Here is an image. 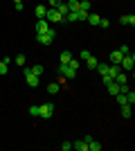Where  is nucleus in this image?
<instances>
[{
  "label": "nucleus",
  "mask_w": 135,
  "mask_h": 151,
  "mask_svg": "<svg viewBox=\"0 0 135 151\" xmlns=\"http://www.w3.org/2000/svg\"><path fill=\"white\" fill-rule=\"evenodd\" d=\"M23 75H25V81H27V86H32V88H39L41 77L32 75V72H29V68H23Z\"/></svg>",
  "instance_id": "obj_1"
},
{
  "label": "nucleus",
  "mask_w": 135,
  "mask_h": 151,
  "mask_svg": "<svg viewBox=\"0 0 135 151\" xmlns=\"http://www.w3.org/2000/svg\"><path fill=\"white\" fill-rule=\"evenodd\" d=\"M54 104H52V101H47V104H43V106H41V111H39V117H43V120H50L52 115H54Z\"/></svg>",
  "instance_id": "obj_2"
},
{
  "label": "nucleus",
  "mask_w": 135,
  "mask_h": 151,
  "mask_svg": "<svg viewBox=\"0 0 135 151\" xmlns=\"http://www.w3.org/2000/svg\"><path fill=\"white\" fill-rule=\"evenodd\" d=\"M119 68L122 70H133L135 68V57L133 54H124L122 61H119Z\"/></svg>",
  "instance_id": "obj_3"
},
{
  "label": "nucleus",
  "mask_w": 135,
  "mask_h": 151,
  "mask_svg": "<svg viewBox=\"0 0 135 151\" xmlns=\"http://www.w3.org/2000/svg\"><path fill=\"white\" fill-rule=\"evenodd\" d=\"M54 36H56V29H54V27H50V32H47V34H39V43H41V45H50L52 41H54Z\"/></svg>",
  "instance_id": "obj_4"
},
{
  "label": "nucleus",
  "mask_w": 135,
  "mask_h": 151,
  "mask_svg": "<svg viewBox=\"0 0 135 151\" xmlns=\"http://www.w3.org/2000/svg\"><path fill=\"white\" fill-rule=\"evenodd\" d=\"M59 72H61V77H65V79H72V77L77 75V70H72L68 63H59Z\"/></svg>",
  "instance_id": "obj_5"
},
{
  "label": "nucleus",
  "mask_w": 135,
  "mask_h": 151,
  "mask_svg": "<svg viewBox=\"0 0 135 151\" xmlns=\"http://www.w3.org/2000/svg\"><path fill=\"white\" fill-rule=\"evenodd\" d=\"M50 32V23L45 18H39V23H36V34H47Z\"/></svg>",
  "instance_id": "obj_6"
},
{
  "label": "nucleus",
  "mask_w": 135,
  "mask_h": 151,
  "mask_svg": "<svg viewBox=\"0 0 135 151\" xmlns=\"http://www.w3.org/2000/svg\"><path fill=\"white\" fill-rule=\"evenodd\" d=\"M119 23H122V25H131V27H133L135 25V16H133V14H126V16L119 18Z\"/></svg>",
  "instance_id": "obj_7"
},
{
  "label": "nucleus",
  "mask_w": 135,
  "mask_h": 151,
  "mask_svg": "<svg viewBox=\"0 0 135 151\" xmlns=\"http://www.w3.org/2000/svg\"><path fill=\"white\" fill-rule=\"evenodd\" d=\"M72 149H77V151H88V142H86V140H77V142H72Z\"/></svg>",
  "instance_id": "obj_8"
},
{
  "label": "nucleus",
  "mask_w": 135,
  "mask_h": 151,
  "mask_svg": "<svg viewBox=\"0 0 135 151\" xmlns=\"http://www.w3.org/2000/svg\"><path fill=\"white\" fill-rule=\"evenodd\" d=\"M131 115H133V106H131V104H124V106H122V117L131 120Z\"/></svg>",
  "instance_id": "obj_9"
},
{
  "label": "nucleus",
  "mask_w": 135,
  "mask_h": 151,
  "mask_svg": "<svg viewBox=\"0 0 135 151\" xmlns=\"http://www.w3.org/2000/svg\"><path fill=\"white\" fill-rule=\"evenodd\" d=\"M101 147H104V145H99V142H97L95 138H92V140H88V151H101Z\"/></svg>",
  "instance_id": "obj_10"
},
{
  "label": "nucleus",
  "mask_w": 135,
  "mask_h": 151,
  "mask_svg": "<svg viewBox=\"0 0 135 151\" xmlns=\"http://www.w3.org/2000/svg\"><path fill=\"white\" fill-rule=\"evenodd\" d=\"M99 20H101V16H99V14H88V23H90L92 27L99 25Z\"/></svg>",
  "instance_id": "obj_11"
},
{
  "label": "nucleus",
  "mask_w": 135,
  "mask_h": 151,
  "mask_svg": "<svg viewBox=\"0 0 135 151\" xmlns=\"http://www.w3.org/2000/svg\"><path fill=\"white\" fill-rule=\"evenodd\" d=\"M122 57H124V54L119 50H113V52H110V63H119V61H122Z\"/></svg>",
  "instance_id": "obj_12"
},
{
  "label": "nucleus",
  "mask_w": 135,
  "mask_h": 151,
  "mask_svg": "<svg viewBox=\"0 0 135 151\" xmlns=\"http://www.w3.org/2000/svg\"><path fill=\"white\" fill-rule=\"evenodd\" d=\"M29 72H32V75H36V77H41V75L45 72V68L41 65V63H36V65H32V68H29Z\"/></svg>",
  "instance_id": "obj_13"
},
{
  "label": "nucleus",
  "mask_w": 135,
  "mask_h": 151,
  "mask_svg": "<svg viewBox=\"0 0 135 151\" xmlns=\"http://www.w3.org/2000/svg\"><path fill=\"white\" fill-rule=\"evenodd\" d=\"M9 61H11L9 57H5L2 61H0V75H7V68H9Z\"/></svg>",
  "instance_id": "obj_14"
},
{
  "label": "nucleus",
  "mask_w": 135,
  "mask_h": 151,
  "mask_svg": "<svg viewBox=\"0 0 135 151\" xmlns=\"http://www.w3.org/2000/svg\"><path fill=\"white\" fill-rule=\"evenodd\" d=\"M70 59H72V52H61V57H59V63H70Z\"/></svg>",
  "instance_id": "obj_15"
},
{
  "label": "nucleus",
  "mask_w": 135,
  "mask_h": 151,
  "mask_svg": "<svg viewBox=\"0 0 135 151\" xmlns=\"http://www.w3.org/2000/svg\"><path fill=\"white\" fill-rule=\"evenodd\" d=\"M106 88H108V93H110V95H113V97H115V95H119V86H117V83H115V81H110V83H108V86H106Z\"/></svg>",
  "instance_id": "obj_16"
},
{
  "label": "nucleus",
  "mask_w": 135,
  "mask_h": 151,
  "mask_svg": "<svg viewBox=\"0 0 135 151\" xmlns=\"http://www.w3.org/2000/svg\"><path fill=\"white\" fill-rule=\"evenodd\" d=\"M34 12H36V16H39V18H45V14H47V7H45V5H36V9H34Z\"/></svg>",
  "instance_id": "obj_17"
},
{
  "label": "nucleus",
  "mask_w": 135,
  "mask_h": 151,
  "mask_svg": "<svg viewBox=\"0 0 135 151\" xmlns=\"http://www.w3.org/2000/svg\"><path fill=\"white\" fill-rule=\"evenodd\" d=\"M88 14H90V12H84V9H77V12H74V18H77V20H88Z\"/></svg>",
  "instance_id": "obj_18"
},
{
  "label": "nucleus",
  "mask_w": 135,
  "mask_h": 151,
  "mask_svg": "<svg viewBox=\"0 0 135 151\" xmlns=\"http://www.w3.org/2000/svg\"><path fill=\"white\" fill-rule=\"evenodd\" d=\"M97 63H99V61H97L95 57H88V59H86V68H90V70H95V68H97Z\"/></svg>",
  "instance_id": "obj_19"
},
{
  "label": "nucleus",
  "mask_w": 135,
  "mask_h": 151,
  "mask_svg": "<svg viewBox=\"0 0 135 151\" xmlns=\"http://www.w3.org/2000/svg\"><path fill=\"white\" fill-rule=\"evenodd\" d=\"M65 5H68V9H70V12H77V9H79V0H68Z\"/></svg>",
  "instance_id": "obj_20"
},
{
  "label": "nucleus",
  "mask_w": 135,
  "mask_h": 151,
  "mask_svg": "<svg viewBox=\"0 0 135 151\" xmlns=\"http://www.w3.org/2000/svg\"><path fill=\"white\" fill-rule=\"evenodd\" d=\"M59 90H61V88H59V83H50V86H47V93H50V95H56Z\"/></svg>",
  "instance_id": "obj_21"
},
{
  "label": "nucleus",
  "mask_w": 135,
  "mask_h": 151,
  "mask_svg": "<svg viewBox=\"0 0 135 151\" xmlns=\"http://www.w3.org/2000/svg\"><path fill=\"white\" fill-rule=\"evenodd\" d=\"M95 70H99V75H106V72H108V65H106V63H97Z\"/></svg>",
  "instance_id": "obj_22"
},
{
  "label": "nucleus",
  "mask_w": 135,
  "mask_h": 151,
  "mask_svg": "<svg viewBox=\"0 0 135 151\" xmlns=\"http://www.w3.org/2000/svg\"><path fill=\"white\" fill-rule=\"evenodd\" d=\"M16 61V65H20V68H25V54H18V57L14 59Z\"/></svg>",
  "instance_id": "obj_23"
},
{
  "label": "nucleus",
  "mask_w": 135,
  "mask_h": 151,
  "mask_svg": "<svg viewBox=\"0 0 135 151\" xmlns=\"http://www.w3.org/2000/svg\"><path fill=\"white\" fill-rule=\"evenodd\" d=\"M126 101H129L131 106L135 104V93H133V90H129V93H126Z\"/></svg>",
  "instance_id": "obj_24"
},
{
  "label": "nucleus",
  "mask_w": 135,
  "mask_h": 151,
  "mask_svg": "<svg viewBox=\"0 0 135 151\" xmlns=\"http://www.w3.org/2000/svg\"><path fill=\"white\" fill-rule=\"evenodd\" d=\"M39 111L41 106H29V115H34V117H39Z\"/></svg>",
  "instance_id": "obj_25"
},
{
  "label": "nucleus",
  "mask_w": 135,
  "mask_h": 151,
  "mask_svg": "<svg viewBox=\"0 0 135 151\" xmlns=\"http://www.w3.org/2000/svg\"><path fill=\"white\" fill-rule=\"evenodd\" d=\"M72 70H79V59H70V63H68Z\"/></svg>",
  "instance_id": "obj_26"
},
{
  "label": "nucleus",
  "mask_w": 135,
  "mask_h": 151,
  "mask_svg": "<svg viewBox=\"0 0 135 151\" xmlns=\"http://www.w3.org/2000/svg\"><path fill=\"white\" fill-rule=\"evenodd\" d=\"M79 57H81V59L86 61L88 57H92V52H88V50H81V52H79Z\"/></svg>",
  "instance_id": "obj_27"
},
{
  "label": "nucleus",
  "mask_w": 135,
  "mask_h": 151,
  "mask_svg": "<svg viewBox=\"0 0 135 151\" xmlns=\"http://www.w3.org/2000/svg\"><path fill=\"white\" fill-rule=\"evenodd\" d=\"M101 81H104V86H108V83L113 81V77L110 75H101Z\"/></svg>",
  "instance_id": "obj_28"
},
{
  "label": "nucleus",
  "mask_w": 135,
  "mask_h": 151,
  "mask_svg": "<svg viewBox=\"0 0 135 151\" xmlns=\"http://www.w3.org/2000/svg\"><path fill=\"white\" fill-rule=\"evenodd\" d=\"M119 52H122V54H131V47L129 45H119Z\"/></svg>",
  "instance_id": "obj_29"
},
{
  "label": "nucleus",
  "mask_w": 135,
  "mask_h": 151,
  "mask_svg": "<svg viewBox=\"0 0 135 151\" xmlns=\"http://www.w3.org/2000/svg\"><path fill=\"white\" fill-rule=\"evenodd\" d=\"M72 149V142H63V145H61V151H70Z\"/></svg>",
  "instance_id": "obj_30"
},
{
  "label": "nucleus",
  "mask_w": 135,
  "mask_h": 151,
  "mask_svg": "<svg viewBox=\"0 0 135 151\" xmlns=\"http://www.w3.org/2000/svg\"><path fill=\"white\" fill-rule=\"evenodd\" d=\"M108 25H110L108 18H101V20H99V27H108Z\"/></svg>",
  "instance_id": "obj_31"
},
{
  "label": "nucleus",
  "mask_w": 135,
  "mask_h": 151,
  "mask_svg": "<svg viewBox=\"0 0 135 151\" xmlns=\"http://www.w3.org/2000/svg\"><path fill=\"white\" fill-rule=\"evenodd\" d=\"M59 2H61V0H47V7H56Z\"/></svg>",
  "instance_id": "obj_32"
},
{
  "label": "nucleus",
  "mask_w": 135,
  "mask_h": 151,
  "mask_svg": "<svg viewBox=\"0 0 135 151\" xmlns=\"http://www.w3.org/2000/svg\"><path fill=\"white\" fill-rule=\"evenodd\" d=\"M20 2H23V0H14V5H20Z\"/></svg>",
  "instance_id": "obj_33"
}]
</instances>
